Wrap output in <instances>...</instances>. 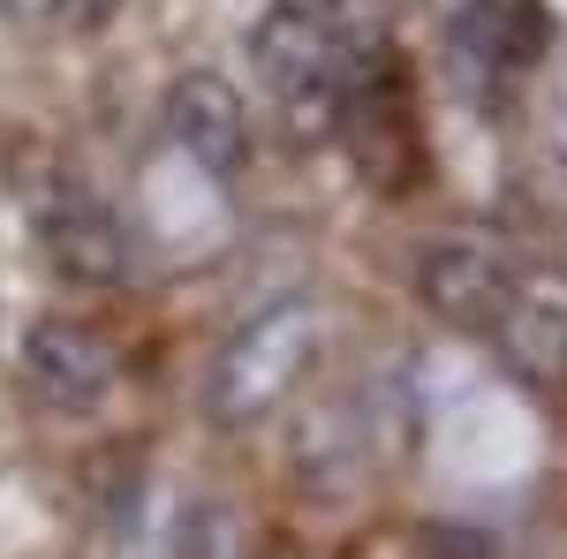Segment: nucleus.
Listing matches in <instances>:
<instances>
[{
    "mask_svg": "<svg viewBox=\"0 0 567 559\" xmlns=\"http://www.w3.org/2000/svg\"><path fill=\"white\" fill-rule=\"evenodd\" d=\"M114 379H122V355L84 318H39L23 333V386L39 393L45 408L84 416V408H99L114 393Z\"/></svg>",
    "mask_w": 567,
    "mask_h": 559,
    "instance_id": "7ed1b4c3",
    "label": "nucleus"
},
{
    "mask_svg": "<svg viewBox=\"0 0 567 559\" xmlns=\"http://www.w3.org/2000/svg\"><path fill=\"white\" fill-rule=\"evenodd\" d=\"M114 8H122V0H61V15H69L76 31H99V23H106Z\"/></svg>",
    "mask_w": 567,
    "mask_h": 559,
    "instance_id": "1a4fd4ad",
    "label": "nucleus"
},
{
    "mask_svg": "<svg viewBox=\"0 0 567 559\" xmlns=\"http://www.w3.org/2000/svg\"><path fill=\"white\" fill-rule=\"evenodd\" d=\"M318 348H326V310H318V296L288 288V296L258 302V310L213 348V371H205V416H213L219 431L265 424L272 408L296 401V386H303L310 363H318Z\"/></svg>",
    "mask_w": 567,
    "mask_h": 559,
    "instance_id": "f257e3e1",
    "label": "nucleus"
},
{
    "mask_svg": "<svg viewBox=\"0 0 567 559\" xmlns=\"http://www.w3.org/2000/svg\"><path fill=\"white\" fill-rule=\"evenodd\" d=\"M167 136H175V152L205 182H235L243 159H250V106H243V91L227 84V76L189 69L167 91Z\"/></svg>",
    "mask_w": 567,
    "mask_h": 559,
    "instance_id": "423d86ee",
    "label": "nucleus"
},
{
    "mask_svg": "<svg viewBox=\"0 0 567 559\" xmlns=\"http://www.w3.org/2000/svg\"><path fill=\"white\" fill-rule=\"evenodd\" d=\"M499 348H507V363L523 371V379H537V386H553L567 371V310L545 296H529L523 310H515V325L499 333Z\"/></svg>",
    "mask_w": 567,
    "mask_h": 559,
    "instance_id": "0eeeda50",
    "label": "nucleus"
},
{
    "mask_svg": "<svg viewBox=\"0 0 567 559\" xmlns=\"http://www.w3.org/2000/svg\"><path fill=\"white\" fill-rule=\"evenodd\" d=\"M341 0H280V15H303V23H326Z\"/></svg>",
    "mask_w": 567,
    "mask_h": 559,
    "instance_id": "9d476101",
    "label": "nucleus"
},
{
    "mask_svg": "<svg viewBox=\"0 0 567 559\" xmlns=\"http://www.w3.org/2000/svg\"><path fill=\"white\" fill-rule=\"evenodd\" d=\"M416 296H424V310L439 325L499 341L515 325V310L529 302V280L492 235H439L432 250L416 258Z\"/></svg>",
    "mask_w": 567,
    "mask_h": 559,
    "instance_id": "f03ea898",
    "label": "nucleus"
},
{
    "mask_svg": "<svg viewBox=\"0 0 567 559\" xmlns=\"http://www.w3.org/2000/svg\"><path fill=\"white\" fill-rule=\"evenodd\" d=\"M446 45L484 69V76H523L553 53V15L545 0H432Z\"/></svg>",
    "mask_w": 567,
    "mask_h": 559,
    "instance_id": "39448f33",
    "label": "nucleus"
},
{
    "mask_svg": "<svg viewBox=\"0 0 567 559\" xmlns=\"http://www.w3.org/2000/svg\"><path fill=\"white\" fill-rule=\"evenodd\" d=\"M560 159H567V106H560Z\"/></svg>",
    "mask_w": 567,
    "mask_h": 559,
    "instance_id": "9b49d317",
    "label": "nucleus"
},
{
    "mask_svg": "<svg viewBox=\"0 0 567 559\" xmlns=\"http://www.w3.org/2000/svg\"><path fill=\"white\" fill-rule=\"evenodd\" d=\"M39 250L61 280H76V288H114V280H130L136 235L106 197H91V189H53L45 213H39Z\"/></svg>",
    "mask_w": 567,
    "mask_h": 559,
    "instance_id": "20e7f679",
    "label": "nucleus"
},
{
    "mask_svg": "<svg viewBox=\"0 0 567 559\" xmlns=\"http://www.w3.org/2000/svg\"><path fill=\"white\" fill-rule=\"evenodd\" d=\"M175 559H250V529H243L235 507L197 499V507L175 521Z\"/></svg>",
    "mask_w": 567,
    "mask_h": 559,
    "instance_id": "6e6552de",
    "label": "nucleus"
}]
</instances>
